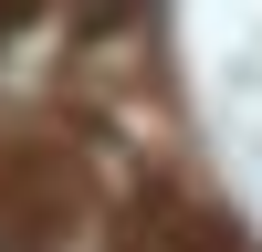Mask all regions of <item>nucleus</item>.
Segmentation results:
<instances>
[{"label": "nucleus", "instance_id": "f257e3e1", "mask_svg": "<svg viewBox=\"0 0 262 252\" xmlns=\"http://www.w3.org/2000/svg\"><path fill=\"white\" fill-rule=\"evenodd\" d=\"M32 11H42V0H0V42H11L21 21H32Z\"/></svg>", "mask_w": 262, "mask_h": 252}]
</instances>
